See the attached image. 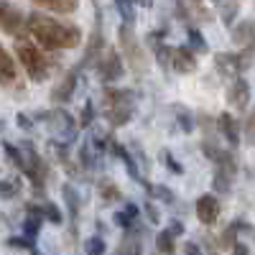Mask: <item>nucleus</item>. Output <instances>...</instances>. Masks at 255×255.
I'll use <instances>...</instances> for the list:
<instances>
[{
	"label": "nucleus",
	"instance_id": "f257e3e1",
	"mask_svg": "<svg viewBox=\"0 0 255 255\" xmlns=\"http://www.w3.org/2000/svg\"><path fill=\"white\" fill-rule=\"evenodd\" d=\"M26 31L38 41L46 51L59 49H77L82 44V28L74 23H61L44 13H31L26 15Z\"/></svg>",
	"mask_w": 255,
	"mask_h": 255
},
{
	"label": "nucleus",
	"instance_id": "f03ea898",
	"mask_svg": "<svg viewBox=\"0 0 255 255\" xmlns=\"http://www.w3.org/2000/svg\"><path fill=\"white\" fill-rule=\"evenodd\" d=\"M15 54H18L20 67L26 69V74L33 82H44L49 77V61H46V56H44V51H41L38 46H33L31 41L20 38L15 44Z\"/></svg>",
	"mask_w": 255,
	"mask_h": 255
},
{
	"label": "nucleus",
	"instance_id": "7ed1b4c3",
	"mask_svg": "<svg viewBox=\"0 0 255 255\" xmlns=\"http://www.w3.org/2000/svg\"><path fill=\"white\" fill-rule=\"evenodd\" d=\"M118 41H120V49L125 54V61L133 67V72H143L145 54H143V46H140V41H138V36H135L130 23H123L118 28Z\"/></svg>",
	"mask_w": 255,
	"mask_h": 255
},
{
	"label": "nucleus",
	"instance_id": "20e7f679",
	"mask_svg": "<svg viewBox=\"0 0 255 255\" xmlns=\"http://www.w3.org/2000/svg\"><path fill=\"white\" fill-rule=\"evenodd\" d=\"M26 28V15L10 0H0V31L8 36H20Z\"/></svg>",
	"mask_w": 255,
	"mask_h": 255
},
{
	"label": "nucleus",
	"instance_id": "39448f33",
	"mask_svg": "<svg viewBox=\"0 0 255 255\" xmlns=\"http://www.w3.org/2000/svg\"><path fill=\"white\" fill-rule=\"evenodd\" d=\"M97 72H100V79L102 82H118L125 72L123 67V59L115 49H108V51H102L100 61H97Z\"/></svg>",
	"mask_w": 255,
	"mask_h": 255
},
{
	"label": "nucleus",
	"instance_id": "423d86ee",
	"mask_svg": "<svg viewBox=\"0 0 255 255\" xmlns=\"http://www.w3.org/2000/svg\"><path fill=\"white\" fill-rule=\"evenodd\" d=\"M105 51V38H102V28H100V10H97V23H95V31L87 41V51H84L82 61H79V67L77 69H87V67H95V64L100 61Z\"/></svg>",
	"mask_w": 255,
	"mask_h": 255
},
{
	"label": "nucleus",
	"instance_id": "0eeeda50",
	"mask_svg": "<svg viewBox=\"0 0 255 255\" xmlns=\"http://www.w3.org/2000/svg\"><path fill=\"white\" fill-rule=\"evenodd\" d=\"M77 84H79V69H69L67 74H64L59 82H56V87L51 90V102L54 105H64V102H69L74 90H77Z\"/></svg>",
	"mask_w": 255,
	"mask_h": 255
},
{
	"label": "nucleus",
	"instance_id": "6e6552de",
	"mask_svg": "<svg viewBox=\"0 0 255 255\" xmlns=\"http://www.w3.org/2000/svg\"><path fill=\"white\" fill-rule=\"evenodd\" d=\"M197 217H199L202 225H215L217 217H220V202H217V197L202 194L197 199Z\"/></svg>",
	"mask_w": 255,
	"mask_h": 255
},
{
	"label": "nucleus",
	"instance_id": "1a4fd4ad",
	"mask_svg": "<svg viewBox=\"0 0 255 255\" xmlns=\"http://www.w3.org/2000/svg\"><path fill=\"white\" fill-rule=\"evenodd\" d=\"M227 102L232 105V108H238V110H245L248 108V102H250V84L248 79L238 77L235 82L227 87Z\"/></svg>",
	"mask_w": 255,
	"mask_h": 255
},
{
	"label": "nucleus",
	"instance_id": "9d476101",
	"mask_svg": "<svg viewBox=\"0 0 255 255\" xmlns=\"http://www.w3.org/2000/svg\"><path fill=\"white\" fill-rule=\"evenodd\" d=\"M171 67L179 72V74H194L197 72V56L191 49L186 46H179L171 51Z\"/></svg>",
	"mask_w": 255,
	"mask_h": 255
},
{
	"label": "nucleus",
	"instance_id": "9b49d317",
	"mask_svg": "<svg viewBox=\"0 0 255 255\" xmlns=\"http://www.w3.org/2000/svg\"><path fill=\"white\" fill-rule=\"evenodd\" d=\"M15 79H18V67H15L13 56L3 49V44H0V84L10 87V84H15Z\"/></svg>",
	"mask_w": 255,
	"mask_h": 255
},
{
	"label": "nucleus",
	"instance_id": "f8f14e48",
	"mask_svg": "<svg viewBox=\"0 0 255 255\" xmlns=\"http://www.w3.org/2000/svg\"><path fill=\"white\" fill-rule=\"evenodd\" d=\"M41 118H46V120L51 123V128H54V130L67 133L69 138L74 135V120H72V115H69L67 110L56 108V110H51V113H46V115H41Z\"/></svg>",
	"mask_w": 255,
	"mask_h": 255
},
{
	"label": "nucleus",
	"instance_id": "ddd939ff",
	"mask_svg": "<svg viewBox=\"0 0 255 255\" xmlns=\"http://www.w3.org/2000/svg\"><path fill=\"white\" fill-rule=\"evenodd\" d=\"M215 64L220 72H230V74H238L245 69V56H238V54H227V51H220L215 54Z\"/></svg>",
	"mask_w": 255,
	"mask_h": 255
},
{
	"label": "nucleus",
	"instance_id": "4468645a",
	"mask_svg": "<svg viewBox=\"0 0 255 255\" xmlns=\"http://www.w3.org/2000/svg\"><path fill=\"white\" fill-rule=\"evenodd\" d=\"M232 41L238 46H250L255 49V20H243L232 28Z\"/></svg>",
	"mask_w": 255,
	"mask_h": 255
},
{
	"label": "nucleus",
	"instance_id": "2eb2a0df",
	"mask_svg": "<svg viewBox=\"0 0 255 255\" xmlns=\"http://www.w3.org/2000/svg\"><path fill=\"white\" fill-rule=\"evenodd\" d=\"M217 123H220V130H222V135L227 138V143L235 148V145H240V128H238V120L232 118V115H227V113H222L220 118H217Z\"/></svg>",
	"mask_w": 255,
	"mask_h": 255
},
{
	"label": "nucleus",
	"instance_id": "dca6fc26",
	"mask_svg": "<svg viewBox=\"0 0 255 255\" xmlns=\"http://www.w3.org/2000/svg\"><path fill=\"white\" fill-rule=\"evenodd\" d=\"M130 120H133V105H113V108L108 110V123L113 128H123Z\"/></svg>",
	"mask_w": 255,
	"mask_h": 255
},
{
	"label": "nucleus",
	"instance_id": "f3484780",
	"mask_svg": "<svg viewBox=\"0 0 255 255\" xmlns=\"http://www.w3.org/2000/svg\"><path fill=\"white\" fill-rule=\"evenodd\" d=\"M36 5H44L54 13H64V15H72L79 8V0H33Z\"/></svg>",
	"mask_w": 255,
	"mask_h": 255
},
{
	"label": "nucleus",
	"instance_id": "a211bd4d",
	"mask_svg": "<svg viewBox=\"0 0 255 255\" xmlns=\"http://www.w3.org/2000/svg\"><path fill=\"white\" fill-rule=\"evenodd\" d=\"M41 222H44V217H41V212H38L36 207H28V217H26V222H23V230H26L28 240H33V238L38 235V227H41Z\"/></svg>",
	"mask_w": 255,
	"mask_h": 255
},
{
	"label": "nucleus",
	"instance_id": "6ab92c4d",
	"mask_svg": "<svg viewBox=\"0 0 255 255\" xmlns=\"http://www.w3.org/2000/svg\"><path fill=\"white\" fill-rule=\"evenodd\" d=\"M113 153H115V156H118V158H120V161H123L125 166H128V174H130V176H133L135 181H140V174H138V166H135L133 156L128 153L123 145H118V143H113Z\"/></svg>",
	"mask_w": 255,
	"mask_h": 255
},
{
	"label": "nucleus",
	"instance_id": "aec40b11",
	"mask_svg": "<svg viewBox=\"0 0 255 255\" xmlns=\"http://www.w3.org/2000/svg\"><path fill=\"white\" fill-rule=\"evenodd\" d=\"M61 194H64V202H67V207H69V215L77 217L79 215V194L74 191V186L72 184H64Z\"/></svg>",
	"mask_w": 255,
	"mask_h": 255
},
{
	"label": "nucleus",
	"instance_id": "412c9836",
	"mask_svg": "<svg viewBox=\"0 0 255 255\" xmlns=\"http://www.w3.org/2000/svg\"><path fill=\"white\" fill-rule=\"evenodd\" d=\"M97 194H100L105 202H115V199H120V189H118L113 181H100V184H97Z\"/></svg>",
	"mask_w": 255,
	"mask_h": 255
},
{
	"label": "nucleus",
	"instance_id": "4be33fe9",
	"mask_svg": "<svg viewBox=\"0 0 255 255\" xmlns=\"http://www.w3.org/2000/svg\"><path fill=\"white\" fill-rule=\"evenodd\" d=\"M156 250H158V253H163V255H174V250H176V245H174V238L168 235L166 230L156 235Z\"/></svg>",
	"mask_w": 255,
	"mask_h": 255
},
{
	"label": "nucleus",
	"instance_id": "5701e85b",
	"mask_svg": "<svg viewBox=\"0 0 255 255\" xmlns=\"http://www.w3.org/2000/svg\"><path fill=\"white\" fill-rule=\"evenodd\" d=\"M115 8L123 15V23H135V10H133V0H115Z\"/></svg>",
	"mask_w": 255,
	"mask_h": 255
},
{
	"label": "nucleus",
	"instance_id": "b1692460",
	"mask_svg": "<svg viewBox=\"0 0 255 255\" xmlns=\"http://www.w3.org/2000/svg\"><path fill=\"white\" fill-rule=\"evenodd\" d=\"M186 38H189V44H191V49H194V51H207V41H204V36L199 33V28L191 26V28L186 31Z\"/></svg>",
	"mask_w": 255,
	"mask_h": 255
},
{
	"label": "nucleus",
	"instance_id": "393cba45",
	"mask_svg": "<svg viewBox=\"0 0 255 255\" xmlns=\"http://www.w3.org/2000/svg\"><path fill=\"white\" fill-rule=\"evenodd\" d=\"M84 250H87V255H105L108 245H105V240L100 235H95V238H90L87 243H84Z\"/></svg>",
	"mask_w": 255,
	"mask_h": 255
},
{
	"label": "nucleus",
	"instance_id": "a878e982",
	"mask_svg": "<svg viewBox=\"0 0 255 255\" xmlns=\"http://www.w3.org/2000/svg\"><path fill=\"white\" fill-rule=\"evenodd\" d=\"M156 49V59H158V64H161V67L166 69V67H171V46H166V44H156L153 46Z\"/></svg>",
	"mask_w": 255,
	"mask_h": 255
},
{
	"label": "nucleus",
	"instance_id": "bb28decb",
	"mask_svg": "<svg viewBox=\"0 0 255 255\" xmlns=\"http://www.w3.org/2000/svg\"><path fill=\"white\" fill-rule=\"evenodd\" d=\"M238 10H240V3H238V0H227V3L222 5V20H225L227 26L232 23V20H235Z\"/></svg>",
	"mask_w": 255,
	"mask_h": 255
},
{
	"label": "nucleus",
	"instance_id": "cd10ccee",
	"mask_svg": "<svg viewBox=\"0 0 255 255\" xmlns=\"http://www.w3.org/2000/svg\"><path fill=\"white\" fill-rule=\"evenodd\" d=\"M245 143L255 145V105H253V110L248 113V120H245Z\"/></svg>",
	"mask_w": 255,
	"mask_h": 255
},
{
	"label": "nucleus",
	"instance_id": "c85d7f7f",
	"mask_svg": "<svg viewBox=\"0 0 255 255\" xmlns=\"http://www.w3.org/2000/svg\"><path fill=\"white\" fill-rule=\"evenodd\" d=\"M41 217L49 220V222H54V225H61V220H64V217H61V212H59V207L51 204V202H49L44 209H41Z\"/></svg>",
	"mask_w": 255,
	"mask_h": 255
},
{
	"label": "nucleus",
	"instance_id": "c756f323",
	"mask_svg": "<svg viewBox=\"0 0 255 255\" xmlns=\"http://www.w3.org/2000/svg\"><path fill=\"white\" fill-rule=\"evenodd\" d=\"M161 161L171 166V171H174V174H184V166H181V163H179L171 153H168V151H161Z\"/></svg>",
	"mask_w": 255,
	"mask_h": 255
},
{
	"label": "nucleus",
	"instance_id": "7c9ffc66",
	"mask_svg": "<svg viewBox=\"0 0 255 255\" xmlns=\"http://www.w3.org/2000/svg\"><path fill=\"white\" fill-rule=\"evenodd\" d=\"M92 120H95V105H92V102H87V105H84V113H82L79 125H82V128H90V125H92Z\"/></svg>",
	"mask_w": 255,
	"mask_h": 255
},
{
	"label": "nucleus",
	"instance_id": "2f4dec72",
	"mask_svg": "<svg viewBox=\"0 0 255 255\" xmlns=\"http://www.w3.org/2000/svg\"><path fill=\"white\" fill-rule=\"evenodd\" d=\"M3 148H5V153H8V158L20 168V166H23V158H20V151H18V148L13 145V143H3Z\"/></svg>",
	"mask_w": 255,
	"mask_h": 255
},
{
	"label": "nucleus",
	"instance_id": "473e14b6",
	"mask_svg": "<svg viewBox=\"0 0 255 255\" xmlns=\"http://www.w3.org/2000/svg\"><path fill=\"white\" fill-rule=\"evenodd\" d=\"M153 197H158V199H163V202H174V191H168L166 186H151L148 189Z\"/></svg>",
	"mask_w": 255,
	"mask_h": 255
},
{
	"label": "nucleus",
	"instance_id": "72a5a7b5",
	"mask_svg": "<svg viewBox=\"0 0 255 255\" xmlns=\"http://www.w3.org/2000/svg\"><path fill=\"white\" fill-rule=\"evenodd\" d=\"M212 186H215L217 191H222V194H227V191H230V179L225 176V174H215V181H212Z\"/></svg>",
	"mask_w": 255,
	"mask_h": 255
},
{
	"label": "nucleus",
	"instance_id": "f704fd0d",
	"mask_svg": "<svg viewBox=\"0 0 255 255\" xmlns=\"http://www.w3.org/2000/svg\"><path fill=\"white\" fill-rule=\"evenodd\" d=\"M202 153H204L209 161H215V163H217V161H220V156H222V151H220L217 145H212V143H204V145H202Z\"/></svg>",
	"mask_w": 255,
	"mask_h": 255
},
{
	"label": "nucleus",
	"instance_id": "c9c22d12",
	"mask_svg": "<svg viewBox=\"0 0 255 255\" xmlns=\"http://www.w3.org/2000/svg\"><path fill=\"white\" fill-rule=\"evenodd\" d=\"M15 194H18V189H15L13 181H0V197H3V199H13Z\"/></svg>",
	"mask_w": 255,
	"mask_h": 255
},
{
	"label": "nucleus",
	"instance_id": "e433bc0d",
	"mask_svg": "<svg viewBox=\"0 0 255 255\" xmlns=\"http://www.w3.org/2000/svg\"><path fill=\"white\" fill-rule=\"evenodd\" d=\"M179 128H181V130L184 133H191V130H194V120H191V115L189 113H179Z\"/></svg>",
	"mask_w": 255,
	"mask_h": 255
},
{
	"label": "nucleus",
	"instance_id": "4c0bfd02",
	"mask_svg": "<svg viewBox=\"0 0 255 255\" xmlns=\"http://www.w3.org/2000/svg\"><path fill=\"white\" fill-rule=\"evenodd\" d=\"M10 248H23V250H33V240H26V238H10L8 240Z\"/></svg>",
	"mask_w": 255,
	"mask_h": 255
},
{
	"label": "nucleus",
	"instance_id": "58836bf2",
	"mask_svg": "<svg viewBox=\"0 0 255 255\" xmlns=\"http://www.w3.org/2000/svg\"><path fill=\"white\" fill-rule=\"evenodd\" d=\"M235 232H238V225H232L222 232V245H235Z\"/></svg>",
	"mask_w": 255,
	"mask_h": 255
},
{
	"label": "nucleus",
	"instance_id": "ea45409f",
	"mask_svg": "<svg viewBox=\"0 0 255 255\" xmlns=\"http://www.w3.org/2000/svg\"><path fill=\"white\" fill-rule=\"evenodd\" d=\"M166 232H168L171 238H176V235H181V232H184V225H181L179 220H174V222H171V227H168Z\"/></svg>",
	"mask_w": 255,
	"mask_h": 255
},
{
	"label": "nucleus",
	"instance_id": "a19ab883",
	"mask_svg": "<svg viewBox=\"0 0 255 255\" xmlns=\"http://www.w3.org/2000/svg\"><path fill=\"white\" fill-rule=\"evenodd\" d=\"M115 222H118L120 227H130V222H133V220H130V217H128V215H125V212H118V215H115Z\"/></svg>",
	"mask_w": 255,
	"mask_h": 255
},
{
	"label": "nucleus",
	"instance_id": "79ce46f5",
	"mask_svg": "<svg viewBox=\"0 0 255 255\" xmlns=\"http://www.w3.org/2000/svg\"><path fill=\"white\" fill-rule=\"evenodd\" d=\"M145 215H148V220H151L153 225H158V220H161V217H158V212L153 209V204H145Z\"/></svg>",
	"mask_w": 255,
	"mask_h": 255
},
{
	"label": "nucleus",
	"instance_id": "37998d69",
	"mask_svg": "<svg viewBox=\"0 0 255 255\" xmlns=\"http://www.w3.org/2000/svg\"><path fill=\"white\" fill-rule=\"evenodd\" d=\"M184 255H202V250H199L197 243H186L184 245Z\"/></svg>",
	"mask_w": 255,
	"mask_h": 255
},
{
	"label": "nucleus",
	"instance_id": "c03bdc74",
	"mask_svg": "<svg viewBox=\"0 0 255 255\" xmlns=\"http://www.w3.org/2000/svg\"><path fill=\"white\" fill-rule=\"evenodd\" d=\"M232 255H250V250H248V245L235 243V245H232Z\"/></svg>",
	"mask_w": 255,
	"mask_h": 255
},
{
	"label": "nucleus",
	"instance_id": "a18cd8bd",
	"mask_svg": "<svg viewBox=\"0 0 255 255\" xmlns=\"http://www.w3.org/2000/svg\"><path fill=\"white\" fill-rule=\"evenodd\" d=\"M15 120H18V125H20V128H26V130H31V118H28V115H23V113H20Z\"/></svg>",
	"mask_w": 255,
	"mask_h": 255
},
{
	"label": "nucleus",
	"instance_id": "49530a36",
	"mask_svg": "<svg viewBox=\"0 0 255 255\" xmlns=\"http://www.w3.org/2000/svg\"><path fill=\"white\" fill-rule=\"evenodd\" d=\"M79 158H82V163H84V166H92V153L87 151V148H82V153H79Z\"/></svg>",
	"mask_w": 255,
	"mask_h": 255
},
{
	"label": "nucleus",
	"instance_id": "de8ad7c7",
	"mask_svg": "<svg viewBox=\"0 0 255 255\" xmlns=\"http://www.w3.org/2000/svg\"><path fill=\"white\" fill-rule=\"evenodd\" d=\"M125 215L130 217V220H133V217H138V207H135V204H125Z\"/></svg>",
	"mask_w": 255,
	"mask_h": 255
},
{
	"label": "nucleus",
	"instance_id": "09e8293b",
	"mask_svg": "<svg viewBox=\"0 0 255 255\" xmlns=\"http://www.w3.org/2000/svg\"><path fill=\"white\" fill-rule=\"evenodd\" d=\"M189 3H199V0H189Z\"/></svg>",
	"mask_w": 255,
	"mask_h": 255
},
{
	"label": "nucleus",
	"instance_id": "8fccbe9b",
	"mask_svg": "<svg viewBox=\"0 0 255 255\" xmlns=\"http://www.w3.org/2000/svg\"><path fill=\"white\" fill-rule=\"evenodd\" d=\"M209 255H217V253H209Z\"/></svg>",
	"mask_w": 255,
	"mask_h": 255
}]
</instances>
